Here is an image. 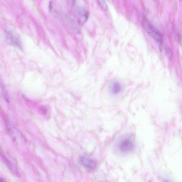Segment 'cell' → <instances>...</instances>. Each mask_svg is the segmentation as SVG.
<instances>
[{"label":"cell","instance_id":"obj_1","mask_svg":"<svg viewBox=\"0 0 182 182\" xmlns=\"http://www.w3.org/2000/svg\"><path fill=\"white\" fill-rule=\"evenodd\" d=\"M143 27L149 35L157 42L162 41L163 37L160 32L147 20H144Z\"/></svg>","mask_w":182,"mask_h":182},{"label":"cell","instance_id":"obj_2","mask_svg":"<svg viewBox=\"0 0 182 182\" xmlns=\"http://www.w3.org/2000/svg\"><path fill=\"white\" fill-rule=\"evenodd\" d=\"M118 147L121 152L122 153H129L134 150V143L131 139L125 138L120 142L118 145Z\"/></svg>","mask_w":182,"mask_h":182},{"label":"cell","instance_id":"obj_3","mask_svg":"<svg viewBox=\"0 0 182 182\" xmlns=\"http://www.w3.org/2000/svg\"><path fill=\"white\" fill-rule=\"evenodd\" d=\"M79 160L83 166L87 169L93 170L97 165V162L95 159L85 156H82Z\"/></svg>","mask_w":182,"mask_h":182},{"label":"cell","instance_id":"obj_4","mask_svg":"<svg viewBox=\"0 0 182 182\" xmlns=\"http://www.w3.org/2000/svg\"><path fill=\"white\" fill-rule=\"evenodd\" d=\"M122 87L121 84L119 82L116 81L113 82L111 84L110 90L111 93L113 95H117L121 91Z\"/></svg>","mask_w":182,"mask_h":182},{"label":"cell","instance_id":"obj_5","mask_svg":"<svg viewBox=\"0 0 182 182\" xmlns=\"http://www.w3.org/2000/svg\"><path fill=\"white\" fill-rule=\"evenodd\" d=\"M7 37L9 41L12 44L20 49L22 48L20 41L16 35L12 32H8Z\"/></svg>","mask_w":182,"mask_h":182},{"label":"cell","instance_id":"obj_6","mask_svg":"<svg viewBox=\"0 0 182 182\" xmlns=\"http://www.w3.org/2000/svg\"><path fill=\"white\" fill-rule=\"evenodd\" d=\"M88 13L84 9H80L79 11V23L82 25L86 22L88 18Z\"/></svg>","mask_w":182,"mask_h":182},{"label":"cell","instance_id":"obj_7","mask_svg":"<svg viewBox=\"0 0 182 182\" xmlns=\"http://www.w3.org/2000/svg\"><path fill=\"white\" fill-rule=\"evenodd\" d=\"M3 156L7 164L8 165L9 168L11 169V171H12L14 172V173L15 174L16 176H20V174L19 172L18 171L17 168H16L15 165L11 162V161L9 160L8 158L6 157L5 155H3Z\"/></svg>","mask_w":182,"mask_h":182},{"label":"cell","instance_id":"obj_8","mask_svg":"<svg viewBox=\"0 0 182 182\" xmlns=\"http://www.w3.org/2000/svg\"><path fill=\"white\" fill-rule=\"evenodd\" d=\"M49 11L51 14H53L54 17L55 18L58 17L57 14V13L56 11L55 10H54L53 4L52 2H50L49 4Z\"/></svg>","mask_w":182,"mask_h":182},{"label":"cell","instance_id":"obj_9","mask_svg":"<svg viewBox=\"0 0 182 182\" xmlns=\"http://www.w3.org/2000/svg\"><path fill=\"white\" fill-rule=\"evenodd\" d=\"M164 51L165 54L169 59L171 58L172 53L171 49L167 46L164 47Z\"/></svg>","mask_w":182,"mask_h":182},{"label":"cell","instance_id":"obj_10","mask_svg":"<svg viewBox=\"0 0 182 182\" xmlns=\"http://www.w3.org/2000/svg\"><path fill=\"white\" fill-rule=\"evenodd\" d=\"M101 7L104 10H106L107 9V5L105 0H96Z\"/></svg>","mask_w":182,"mask_h":182},{"label":"cell","instance_id":"obj_11","mask_svg":"<svg viewBox=\"0 0 182 182\" xmlns=\"http://www.w3.org/2000/svg\"><path fill=\"white\" fill-rule=\"evenodd\" d=\"M1 182H6V180L5 179L3 178H2V177L1 178Z\"/></svg>","mask_w":182,"mask_h":182},{"label":"cell","instance_id":"obj_12","mask_svg":"<svg viewBox=\"0 0 182 182\" xmlns=\"http://www.w3.org/2000/svg\"><path fill=\"white\" fill-rule=\"evenodd\" d=\"M180 3L181 5V6H182V0H179Z\"/></svg>","mask_w":182,"mask_h":182}]
</instances>
